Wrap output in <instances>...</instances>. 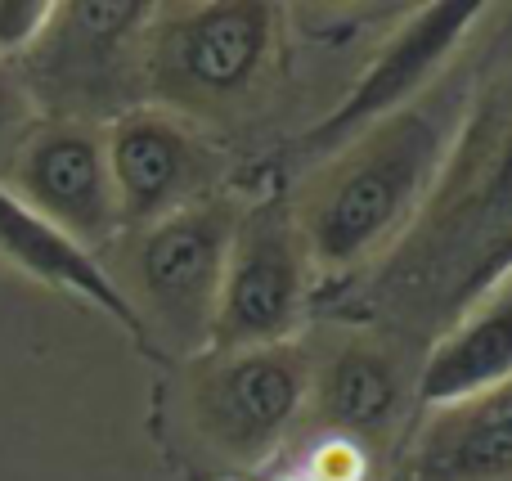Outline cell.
Masks as SVG:
<instances>
[{
  "label": "cell",
  "mask_w": 512,
  "mask_h": 481,
  "mask_svg": "<svg viewBox=\"0 0 512 481\" xmlns=\"http://www.w3.org/2000/svg\"><path fill=\"white\" fill-rule=\"evenodd\" d=\"M512 383V279L481 297L463 320L427 342L423 365L414 369V401L423 410L486 396Z\"/></svg>",
  "instance_id": "4fadbf2b"
},
{
  "label": "cell",
  "mask_w": 512,
  "mask_h": 481,
  "mask_svg": "<svg viewBox=\"0 0 512 481\" xmlns=\"http://www.w3.org/2000/svg\"><path fill=\"white\" fill-rule=\"evenodd\" d=\"M310 347L203 351L189 369V428L230 468H256L306 423Z\"/></svg>",
  "instance_id": "8992f818"
},
{
  "label": "cell",
  "mask_w": 512,
  "mask_h": 481,
  "mask_svg": "<svg viewBox=\"0 0 512 481\" xmlns=\"http://www.w3.org/2000/svg\"><path fill=\"white\" fill-rule=\"evenodd\" d=\"M512 279V63L490 50L414 221L360 270L355 306L387 338L432 342Z\"/></svg>",
  "instance_id": "6da1fadb"
},
{
  "label": "cell",
  "mask_w": 512,
  "mask_h": 481,
  "mask_svg": "<svg viewBox=\"0 0 512 481\" xmlns=\"http://www.w3.org/2000/svg\"><path fill=\"white\" fill-rule=\"evenodd\" d=\"M369 468H373V450H364L351 437H328L324 432L310 446L301 477L306 481H369Z\"/></svg>",
  "instance_id": "2e32d148"
},
{
  "label": "cell",
  "mask_w": 512,
  "mask_h": 481,
  "mask_svg": "<svg viewBox=\"0 0 512 481\" xmlns=\"http://www.w3.org/2000/svg\"><path fill=\"white\" fill-rule=\"evenodd\" d=\"M36 117L41 113L32 108L23 81L14 77V68H0V180H5L9 158H14V149L23 144V135L36 126Z\"/></svg>",
  "instance_id": "e0dca14e"
},
{
  "label": "cell",
  "mask_w": 512,
  "mask_h": 481,
  "mask_svg": "<svg viewBox=\"0 0 512 481\" xmlns=\"http://www.w3.org/2000/svg\"><path fill=\"white\" fill-rule=\"evenodd\" d=\"M54 18L50 0H0V68H14L36 50Z\"/></svg>",
  "instance_id": "9a60e30c"
},
{
  "label": "cell",
  "mask_w": 512,
  "mask_h": 481,
  "mask_svg": "<svg viewBox=\"0 0 512 481\" xmlns=\"http://www.w3.org/2000/svg\"><path fill=\"white\" fill-rule=\"evenodd\" d=\"M153 18L144 0H90L54 5L36 50L14 63L27 99L41 117L108 126L144 104L140 41Z\"/></svg>",
  "instance_id": "5b68a950"
},
{
  "label": "cell",
  "mask_w": 512,
  "mask_h": 481,
  "mask_svg": "<svg viewBox=\"0 0 512 481\" xmlns=\"http://www.w3.org/2000/svg\"><path fill=\"white\" fill-rule=\"evenodd\" d=\"M512 383L454 405H432L409 428L391 481H508Z\"/></svg>",
  "instance_id": "7c38bea8"
},
{
  "label": "cell",
  "mask_w": 512,
  "mask_h": 481,
  "mask_svg": "<svg viewBox=\"0 0 512 481\" xmlns=\"http://www.w3.org/2000/svg\"><path fill=\"white\" fill-rule=\"evenodd\" d=\"M315 266L288 212V194H270L239 212L225 257L221 302L207 351H243L292 342L306 315Z\"/></svg>",
  "instance_id": "ba28073f"
},
{
  "label": "cell",
  "mask_w": 512,
  "mask_h": 481,
  "mask_svg": "<svg viewBox=\"0 0 512 481\" xmlns=\"http://www.w3.org/2000/svg\"><path fill=\"white\" fill-rule=\"evenodd\" d=\"M0 261H9L14 270H23L36 284H50L59 293L90 302L95 311H104L108 320H117L126 333L144 338L140 320L131 315L126 297L117 293L113 275L95 261V252H86L81 243H72L63 230H54L45 216H36L23 198H14L0 185Z\"/></svg>",
  "instance_id": "5bb4252c"
},
{
  "label": "cell",
  "mask_w": 512,
  "mask_h": 481,
  "mask_svg": "<svg viewBox=\"0 0 512 481\" xmlns=\"http://www.w3.org/2000/svg\"><path fill=\"white\" fill-rule=\"evenodd\" d=\"M104 158L117 198V234L221 194V153L198 126L153 104L104 126Z\"/></svg>",
  "instance_id": "9c48e42d"
},
{
  "label": "cell",
  "mask_w": 512,
  "mask_h": 481,
  "mask_svg": "<svg viewBox=\"0 0 512 481\" xmlns=\"http://www.w3.org/2000/svg\"><path fill=\"white\" fill-rule=\"evenodd\" d=\"M414 374L405 365V342L378 329H351L315 356L310 351L306 419L328 437H351L364 450L382 446L409 419Z\"/></svg>",
  "instance_id": "8fae6325"
},
{
  "label": "cell",
  "mask_w": 512,
  "mask_h": 481,
  "mask_svg": "<svg viewBox=\"0 0 512 481\" xmlns=\"http://www.w3.org/2000/svg\"><path fill=\"white\" fill-rule=\"evenodd\" d=\"M239 212V198L216 194L122 234L113 284L140 320V333H153V342L185 356H203L212 347V320Z\"/></svg>",
  "instance_id": "277c9868"
},
{
  "label": "cell",
  "mask_w": 512,
  "mask_h": 481,
  "mask_svg": "<svg viewBox=\"0 0 512 481\" xmlns=\"http://www.w3.org/2000/svg\"><path fill=\"white\" fill-rule=\"evenodd\" d=\"M472 50V45H468ZM463 50L414 104L373 122L324 162L306 167L288 194L315 275L351 279L400 239L436 185L459 135L486 54Z\"/></svg>",
  "instance_id": "7a4b0ae2"
},
{
  "label": "cell",
  "mask_w": 512,
  "mask_h": 481,
  "mask_svg": "<svg viewBox=\"0 0 512 481\" xmlns=\"http://www.w3.org/2000/svg\"><path fill=\"white\" fill-rule=\"evenodd\" d=\"M279 481H306V477H301V473H288V477H279Z\"/></svg>",
  "instance_id": "ac0fdd59"
},
{
  "label": "cell",
  "mask_w": 512,
  "mask_h": 481,
  "mask_svg": "<svg viewBox=\"0 0 512 481\" xmlns=\"http://www.w3.org/2000/svg\"><path fill=\"white\" fill-rule=\"evenodd\" d=\"M490 14H495V5H472V0L414 9V14L387 36V45L364 63V72L342 95V104L328 117H319L315 126H306V131L288 144L283 162L297 167V176H301L306 167H315L328 153H337L346 140L369 131L373 122H382V117L400 113L405 104H414V99L468 50L472 32H481V23H486Z\"/></svg>",
  "instance_id": "52a82bcc"
},
{
  "label": "cell",
  "mask_w": 512,
  "mask_h": 481,
  "mask_svg": "<svg viewBox=\"0 0 512 481\" xmlns=\"http://www.w3.org/2000/svg\"><path fill=\"white\" fill-rule=\"evenodd\" d=\"M0 185L86 252L117 239V198L104 158V126L36 117V126L9 158Z\"/></svg>",
  "instance_id": "30bf717a"
},
{
  "label": "cell",
  "mask_w": 512,
  "mask_h": 481,
  "mask_svg": "<svg viewBox=\"0 0 512 481\" xmlns=\"http://www.w3.org/2000/svg\"><path fill=\"white\" fill-rule=\"evenodd\" d=\"M283 68L279 5H153L140 41L144 104L189 126H239Z\"/></svg>",
  "instance_id": "3957f363"
}]
</instances>
